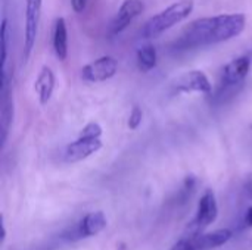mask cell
Listing matches in <instances>:
<instances>
[{
  "label": "cell",
  "instance_id": "15",
  "mask_svg": "<svg viewBox=\"0 0 252 250\" xmlns=\"http://www.w3.org/2000/svg\"><path fill=\"white\" fill-rule=\"evenodd\" d=\"M136 59H137L139 69L142 72H149L151 69H154L157 66V60H158L157 49L152 44H145V46L139 47Z\"/></svg>",
  "mask_w": 252,
  "mask_h": 250
},
{
  "label": "cell",
  "instance_id": "7",
  "mask_svg": "<svg viewBox=\"0 0 252 250\" xmlns=\"http://www.w3.org/2000/svg\"><path fill=\"white\" fill-rule=\"evenodd\" d=\"M118 71V62L112 56H102L81 69V78L87 83H102L112 78Z\"/></svg>",
  "mask_w": 252,
  "mask_h": 250
},
{
  "label": "cell",
  "instance_id": "6",
  "mask_svg": "<svg viewBox=\"0 0 252 250\" xmlns=\"http://www.w3.org/2000/svg\"><path fill=\"white\" fill-rule=\"evenodd\" d=\"M41 16V0H25V29H24V59L27 60L35 44Z\"/></svg>",
  "mask_w": 252,
  "mask_h": 250
},
{
  "label": "cell",
  "instance_id": "13",
  "mask_svg": "<svg viewBox=\"0 0 252 250\" xmlns=\"http://www.w3.org/2000/svg\"><path fill=\"white\" fill-rule=\"evenodd\" d=\"M53 50L59 60H65L68 56V29L63 18H58L53 28Z\"/></svg>",
  "mask_w": 252,
  "mask_h": 250
},
{
  "label": "cell",
  "instance_id": "4",
  "mask_svg": "<svg viewBox=\"0 0 252 250\" xmlns=\"http://www.w3.org/2000/svg\"><path fill=\"white\" fill-rule=\"evenodd\" d=\"M217 215H219V206H217L216 194L213 190H207L198 203V212H196L195 218L186 228L189 239L193 240V239L199 237L201 233L216 221Z\"/></svg>",
  "mask_w": 252,
  "mask_h": 250
},
{
  "label": "cell",
  "instance_id": "9",
  "mask_svg": "<svg viewBox=\"0 0 252 250\" xmlns=\"http://www.w3.org/2000/svg\"><path fill=\"white\" fill-rule=\"evenodd\" d=\"M174 90L177 93H204V94H210L213 90L211 81L208 80V77L198 69L185 72L183 75H180L174 84H173Z\"/></svg>",
  "mask_w": 252,
  "mask_h": 250
},
{
  "label": "cell",
  "instance_id": "1",
  "mask_svg": "<svg viewBox=\"0 0 252 250\" xmlns=\"http://www.w3.org/2000/svg\"><path fill=\"white\" fill-rule=\"evenodd\" d=\"M245 24L247 18L244 13L199 18L182 31L174 47L177 50H190L223 43L238 37L245 29Z\"/></svg>",
  "mask_w": 252,
  "mask_h": 250
},
{
  "label": "cell",
  "instance_id": "8",
  "mask_svg": "<svg viewBox=\"0 0 252 250\" xmlns=\"http://www.w3.org/2000/svg\"><path fill=\"white\" fill-rule=\"evenodd\" d=\"M100 149H102L100 137H81V136H78V139L75 141L69 143L65 147L63 158L66 162L74 164V162H80L83 159H87L89 156L94 155Z\"/></svg>",
  "mask_w": 252,
  "mask_h": 250
},
{
  "label": "cell",
  "instance_id": "11",
  "mask_svg": "<svg viewBox=\"0 0 252 250\" xmlns=\"http://www.w3.org/2000/svg\"><path fill=\"white\" fill-rule=\"evenodd\" d=\"M34 90L37 91L41 105H46L50 100L52 93L55 90V74L49 66L41 68V71L34 83Z\"/></svg>",
  "mask_w": 252,
  "mask_h": 250
},
{
  "label": "cell",
  "instance_id": "22",
  "mask_svg": "<svg viewBox=\"0 0 252 250\" xmlns=\"http://www.w3.org/2000/svg\"><path fill=\"white\" fill-rule=\"evenodd\" d=\"M247 224L252 227V206L248 209V212H247Z\"/></svg>",
  "mask_w": 252,
  "mask_h": 250
},
{
  "label": "cell",
  "instance_id": "5",
  "mask_svg": "<svg viewBox=\"0 0 252 250\" xmlns=\"http://www.w3.org/2000/svg\"><path fill=\"white\" fill-rule=\"evenodd\" d=\"M13 119V96L12 85L7 78V71L1 72V84H0V144L4 147L10 124Z\"/></svg>",
  "mask_w": 252,
  "mask_h": 250
},
{
  "label": "cell",
  "instance_id": "20",
  "mask_svg": "<svg viewBox=\"0 0 252 250\" xmlns=\"http://www.w3.org/2000/svg\"><path fill=\"white\" fill-rule=\"evenodd\" d=\"M87 1H89V0H71V4H72V9H74V12H77V13H81V12L86 9V6H87Z\"/></svg>",
  "mask_w": 252,
  "mask_h": 250
},
{
  "label": "cell",
  "instance_id": "14",
  "mask_svg": "<svg viewBox=\"0 0 252 250\" xmlns=\"http://www.w3.org/2000/svg\"><path fill=\"white\" fill-rule=\"evenodd\" d=\"M106 227V218L103 212H90L80 222V234L83 237H92L103 231Z\"/></svg>",
  "mask_w": 252,
  "mask_h": 250
},
{
  "label": "cell",
  "instance_id": "18",
  "mask_svg": "<svg viewBox=\"0 0 252 250\" xmlns=\"http://www.w3.org/2000/svg\"><path fill=\"white\" fill-rule=\"evenodd\" d=\"M80 136L81 137H100L102 136V127L96 122H90L80 131Z\"/></svg>",
  "mask_w": 252,
  "mask_h": 250
},
{
  "label": "cell",
  "instance_id": "10",
  "mask_svg": "<svg viewBox=\"0 0 252 250\" xmlns=\"http://www.w3.org/2000/svg\"><path fill=\"white\" fill-rule=\"evenodd\" d=\"M142 12L143 3L140 0H124L109 25V32L112 35L123 32Z\"/></svg>",
  "mask_w": 252,
  "mask_h": 250
},
{
  "label": "cell",
  "instance_id": "19",
  "mask_svg": "<svg viewBox=\"0 0 252 250\" xmlns=\"http://www.w3.org/2000/svg\"><path fill=\"white\" fill-rule=\"evenodd\" d=\"M170 250H196V248H195V243L192 239H183V240L177 242Z\"/></svg>",
  "mask_w": 252,
  "mask_h": 250
},
{
  "label": "cell",
  "instance_id": "17",
  "mask_svg": "<svg viewBox=\"0 0 252 250\" xmlns=\"http://www.w3.org/2000/svg\"><path fill=\"white\" fill-rule=\"evenodd\" d=\"M142 118H143V112L139 106H134L130 116H128V128L130 130H137L139 125L142 124Z\"/></svg>",
  "mask_w": 252,
  "mask_h": 250
},
{
  "label": "cell",
  "instance_id": "2",
  "mask_svg": "<svg viewBox=\"0 0 252 250\" xmlns=\"http://www.w3.org/2000/svg\"><path fill=\"white\" fill-rule=\"evenodd\" d=\"M192 10H193V0H180L168 6L167 9L161 10L159 13L154 15L151 19H148L140 29V35L143 38L158 37L159 34L165 32L167 29L173 28L174 25L189 18Z\"/></svg>",
  "mask_w": 252,
  "mask_h": 250
},
{
  "label": "cell",
  "instance_id": "3",
  "mask_svg": "<svg viewBox=\"0 0 252 250\" xmlns=\"http://www.w3.org/2000/svg\"><path fill=\"white\" fill-rule=\"evenodd\" d=\"M250 69H251V57L250 56H239V57L230 60L221 72L219 91L214 97L217 100L223 102L227 97L235 96L238 93V90L242 87L245 78L248 77Z\"/></svg>",
  "mask_w": 252,
  "mask_h": 250
},
{
  "label": "cell",
  "instance_id": "21",
  "mask_svg": "<svg viewBox=\"0 0 252 250\" xmlns=\"http://www.w3.org/2000/svg\"><path fill=\"white\" fill-rule=\"evenodd\" d=\"M244 192L247 194L248 199H252V174H250L247 178H245V183H244Z\"/></svg>",
  "mask_w": 252,
  "mask_h": 250
},
{
  "label": "cell",
  "instance_id": "16",
  "mask_svg": "<svg viewBox=\"0 0 252 250\" xmlns=\"http://www.w3.org/2000/svg\"><path fill=\"white\" fill-rule=\"evenodd\" d=\"M0 40H1V72L6 71V62H7V40H9V32H7V19H1V27H0Z\"/></svg>",
  "mask_w": 252,
  "mask_h": 250
},
{
  "label": "cell",
  "instance_id": "12",
  "mask_svg": "<svg viewBox=\"0 0 252 250\" xmlns=\"http://www.w3.org/2000/svg\"><path fill=\"white\" fill-rule=\"evenodd\" d=\"M230 239H232L230 230H217L214 233H208V234L193 239V243H195L196 250H208L226 245Z\"/></svg>",
  "mask_w": 252,
  "mask_h": 250
}]
</instances>
